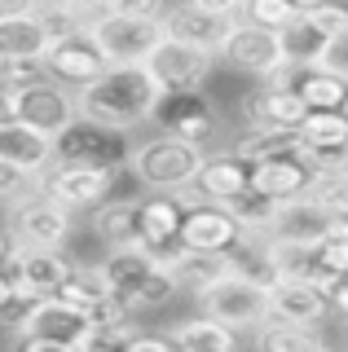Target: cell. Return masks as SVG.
Instances as JSON below:
<instances>
[{
	"label": "cell",
	"mask_w": 348,
	"mask_h": 352,
	"mask_svg": "<svg viewBox=\"0 0 348 352\" xmlns=\"http://www.w3.org/2000/svg\"><path fill=\"white\" fill-rule=\"evenodd\" d=\"M0 159L18 163L27 172H45L53 163V137L23 124V119H14V115H5L0 119Z\"/></svg>",
	"instance_id": "cell-23"
},
{
	"label": "cell",
	"mask_w": 348,
	"mask_h": 352,
	"mask_svg": "<svg viewBox=\"0 0 348 352\" xmlns=\"http://www.w3.org/2000/svg\"><path fill=\"white\" fill-rule=\"evenodd\" d=\"M318 66H326V71H335V75H344V80H348V31H340V36L326 40Z\"/></svg>",
	"instance_id": "cell-40"
},
{
	"label": "cell",
	"mask_w": 348,
	"mask_h": 352,
	"mask_svg": "<svg viewBox=\"0 0 348 352\" xmlns=\"http://www.w3.org/2000/svg\"><path fill=\"white\" fill-rule=\"evenodd\" d=\"M14 251H18V238L9 234V229H0V264H9V260H14Z\"/></svg>",
	"instance_id": "cell-49"
},
{
	"label": "cell",
	"mask_w": 348,
	"mask_h": 352,
	"mask_svg": "<svg viewBox=\"0 0 348 352\" xmlns=\"http://www.w3.org/2000/svg\"><path fill=\"white\" fill-rule=\"evenodd\" d=\"M296 5V14H309V9H318V5H331V0H291Z\"/></svg>",
	"instance_id": "cell-50"
},
{
	"label": "cell",
	"mask_w": 348,
	"mask_h": 352,
	"mask_svg": "<svg viewBox=\"0 0 348 352\" xmlns=\"http://www.w3.org/2000/svg\"><path fill=\"white\" fill-rule=\"evenodd\" d=\"M309 115L304 97L291 84H260L243 97V124L252 128H282V132H296Z\"/></svg>",
	"instance_id": "cell-17"
},
{
	"label": "cell",
	"mask_w": 348,
	"mask_h": 352,
	"mask_svg": "<svg viewBox=\"0 0 348 352\" xmlns=\"http://www.w3.org/2000/svg\"><path fill=\"white\" fill-rule=\"evenodd\" d=\"M14 286H18V304L45 300V295H58L62 278H67V256L58 247H18L14 251Z\"/></svg>",
	"instance_id": "cell-16"
},
{
	"label": "cell",
	"mask_w": 348,
	"mask_h": 352,
	"mask_svg": "<svg viewBox=\"0 0 348 352\" xmlns=\"http://www.w3.org/2000/svg\"><path fill=\"white\" fill-rule=\"evenodd\" d=\"M203 159H208V150L199 141L159 132L155 141H141L137 150H128V172L137 176L141 190L186 194V190H194V176H199Z\"/></svg>",
	"instance_id": "cell-3"
},
{
	"label": "cell",
	"mask_w": 348,
	"mask_h": 352,
	"mask_svg": "<svg viewBox=\"0 0 348 352\" xmlns=\"http://www.w3.org/2000/svg\"><path fill=\"white\" fill-rule=\"evenodd\" d=\"M216 62H221L216 53H203V49H194V44H181V40H172V36H163L159 49L146 58L150 75L159 80L163 93H177V88H203V84L212 80Z\"/></svg>",
	"instance_id": "cell-13"
},
{
	"label": "cell",
	"mask_w": 348,
	"mask_h": 352,
	"mask_svg": "<svg viewBox=\"0 0 348 352\" xmlns=\"http://www.w3.org/2000/svg\"><path fill=\"white\" fill-rule=\"evenodd\" d=\"M234 150H238V154H247L252 163H260V159H274V154H296V150H304V146H300V132L252 128V124H247V132L234 141Z\"/></svg>",
	"instance_id": "cell-33"
},
{
	"label": "cell",
	"mask_w": 348,
	"mask_h": 352,
	"mask_svg": "<svg viewBox=\"0 0 348 352\" xmlns=\"http://www.w3.org/2000/svg\"><path fill=\"white\" fill-rule=\"evenodd\" d=\"M216 58L230 66V71L247 75V80H265L274 66L287 62V53H282V31H269V27L247 22V18H234Z\"/></svg>",
	"instance_id": "cell-9"
},
{
	"label": "cell",
	"mask_w": 348,
	"mask_h": 352,
	"mask_svg": "<svg viewBox=\"0 0 348 352\" xmlns=\"http://www.w3.org/2000/svg\"><path fill=\"white\" fill-rule=\"evenodd\" d=\"M45 75V62H9V71H5V84L9 88H18V84H31V80H40Z\"/></svg>",
	"instance_id": "cell-43"
},
{
	"label": "cell",
	"mask_w": 348,
	"mask_h": 352,
	"mask_svg": "<svg viewBox=\"0 0 348 352\" xmlns=\"http://www.w3.org/2000/svg\"><path fill=\"white\" fill-rule=\"evenodd\" d=\"M31 190H36V172L0 159V203H18V198H27Z\"/></svg>",
	"instance_id": "cell-37"
},
{
	"label": "cell",
	"mask_w": 348,
	"mask_h": 352,
	"mask_svg": "<svg viewBox=\"0 0 348 352\" xmlns=\"http://www.w3.org/2000/svg\"><path fill=\"white\" fill-rule=\"evenodd\" d=\"M331 216L322 203H313L309 194L300 198H287V203H278V216H274V229H269V238L278 242H322L326 229H331Z\"/></svg>",
	"instance_id": "cell-24"
},
{
	"label": "cell",
	"mask_w": 348,
	"mask_h": 352,
	"mask_svg": "<svg viewBox=\"0 0 348 352\" xmlns=\"http://www.w3.org/2000/svg\"><path fill=\"white\" fill-rule=\"evenodd\" d=\"M230 212L243 220V229L252 238H269V229H274V216H278V203L274 198H265L260 190H247V194H238L234 203H225Z\"/></svg>",
	"instance_id": "cell-35"
},
{
	"label": "cell",
	"mask_w": 348,
	"mask_h": 352,
	"mask_svg": "<svg viewBox=\"0 0 348 352\" xmlns=\"http://www.w3.org/2000/svg\"><path fill=\"white\" fill-rule=\"evenodd\" d=\"M128 348H133V352H181L172 335H150V330H133Z\"/></svg>",
	"instance_id": "cell-42"
},
{
	"label": "cell",
	"mask_w": 348,
	"mask_h": 352,
	"mask_svg": "<svg viewBox=\"0 0 348 352\" xmlns=\"http://www.w3.org/2000/svg\"><path fill=\"white\" fill-rule=\"evenodd\" d=\"M186 220H181V247L194 251H238L247 242V229L225 203H212L199 190H186Z\"/></svg>",
	"instance_id": "cell-8"
},
{
	"label": "cell",
	"mask_w": 348,
	"mask_h": 352,
	"mask_svg": "<svg viewBox=\"0 0 348 352\" xmlns=\"http://www.w3.org/2000/svg\"><path fill=\"white\" fill-rule=\"evenodd\" d=\"M159 93L163 88L150 75V66L137 62V66H111L93 84H84L75 93V102H80V115H89V119H97V124H106L115 132H133V128L155 119Z\"/></svg>",
	"instance_id": "cell-1"
},
{
	"label": "cell",
	"mask_w": 348,
	"mask_h": 352,
	"mask_svg": "<svg viewBox=\"0 0 348 352\" xmlns=\"http://www.w3.org/2000/svg\"><path fill=\"white\" fill-rule=\"evenodd\" d=\"M14 212V238L18 247H67L71 229H75V212L62 207L58 198H49L45 190H31L27 198H18Z\"/></svg>",
	"instance_id": "cell-11"
},
{
	"label": "cell",
	"mask_w": 348,
	"mask_h": 352,
	"mask_svg": "<svg viewBox=\"0 0 348 352\" xmlns=\"http://www.w3.org/2000/svg\"><path fill=\"white\" fill-rule=\"evenodd\" d=\"M106 14H137V18H163L168 0H102Z\"/></svg>",
	"instance_id": "cell-39"
},
{
	"label": "cell",
	"mask_w": 348,
	"mask_h": 352,
	"mask_svg": "<svg viewBox=\"0 0 348 352\" xmlns=\"http://www.w3.org/2000/svg\"><path fill=\"white\" fill-rule=\"evenodd\" d=\"M53 44V31L45 14H18V18H0V49L9 62H45Z\"/></svg>",
	"instance_id": "cell-27"
},
{
	"label": "cell",
	"mask_w": 348,
	"mask_h": 352,
	"mask_svg": "<svg viewBox=\"0 0 348 352\" xmlns=\"http://www.w3.org/2000/svg\"><path fill=\"white\" fill-rule=\"evenodd\" d=\"M124 163H80V159H53L45 172H36V190L58 198L71 212H93L102 198L115 194Z\"/></svg>",
	"instance_id": "cell-4"
},
{
	"label": "cell",
	"mask_w": 348,
	"mask_h": 352,
	"mask_svg": "<svg viewBox=\"0 0 348 352\" xmlns=\"http://www.w3.org/2000/svg\"><path fill=\"white\" fill-rule=\"evenodd\" d=\"M93 40L102 44V53L111 66H137L159 49L163 40V18H137V14H97L89 22Z\"/></svg>",
	"instance_id": "cell-5"
},
{
	"label": "cell",
	"mask_w": 348,
	"mask_h": 352,
	"mask_svg": "<svg viewBox=\"0 0 348 352\" xmlns=\"http://www.w3.org/2000/svg\"><path fill=\"white\" fill-rule=\"evenodd\" d=\"M18 304V286H14V273H0V313Z\"/></svg>",
	"instance_id": "cell-48"
},
{
	"label": "cell",
	"mask_w": 348,
	"mask_h": 352,
	"mask_svg": "<svg viewBox=\"0 0 348 352\" xmlns=\"http://www.w3.org/2000/svg\"><path fill=\"white\" fill-rule=\"evenodd\" d=\"M194 190L212 203H234L238 194L252 190V159L238 150H225V154H208L203 159L199 176H194Z\"/></svg>",
	"instance_id": "cell-22"
},
{
	"label": "cell",
	"mask_w": 348,
	"mask_h": 352,
	"mask_svg": "<svg viewBox=\"0 0 348 352\" xmlns=\"http://www.w3.org/2000/svg\"><path fill=\"white\" fill-rule=\"evenodd\" d=\"M163 132L172 137H186V141H208L216 128H221V115H216L212 97L203 88H177V93H159V106H155V119Z\"/></svg>",
	"instance_id": "cell-12"
},
{
	"label": "cell",
	"mask_w": 348,
	"mask_h": 352,
	"mask_svg": "<svg viewBox=\"0 0 348 352\" xmlns=\"http://www.w3.org/2000/svg\"><path fill=\"white\" fill-rule=\"evenodd\" d=\"M326 300H331V313L348 317V273H344V278H335L331 286H326Z\"/></svg>",
	"instance_id": "cell-44"
},
{
	"label": "cell",
	"mask_w": 348,
	"mask_h": 352,
	"mask_svg": "<svg viewBox=\"0 0 348 352\" xmlns=\"http://www.w3.org/2000/svg\"><path fill=\"white\" fill-rule=\"evenodd\" d=\"M9 115V84H5V75H0V119Z\"/></svg>",
	"instance_id": "cell-51"
},
{
	"label": "cell",
	"mask_w": 348,
	"mask_h": 352,
	"mask_svg": "<svg viewBox=\"0 0 348 352\" xmlns=\"http://www.w3.org/2000/svg\"><path fill=\"white\" fill-rule=\"evenodd\" d=\"M9 115L31 124V128H40V132H49V137H58L80 115V102H75V88L58 84L53 75H40L31 84L9 88Z\"/></svg>",
	"instance_id": "cell-6"
},
{
	"label": "cell",
	"mask_w": 348,
	"mask_h": 352,
	"mask_svg": "<svg viewBox=\"0 0 348 352\" xmlns=\"http://www.w3.org/2000/svg\"><path fill=\"white\" fill-rule=\"evenodd\" d=\"M45 0H0V18H18V14H40Z\"/></svg>",
	"instance_id": "cell-47"
},
{
	"label": "cell",
	"mask_w": 348,
	"mask_h": 352,
	"mask_svg": "<svg viewBox=\"0 0 348 352\" xmlns=\"http://www.w3.org/2000/svg\"><path fill=\"white\" fill-rule=\"evenodd\" d=\"M313 159L304 150L296 154H274V159H260L252 163V190H260L274 203H287V198H300L313 181Z\"/></svg>",
	"instance_id": "cell-20"
},
{
	"label": "cell",
	"mask_w": 348,
	"mask_h": 352,
	"mask_svg": "<svg viewBox=\"0 0 348 352\" xmlns=\"http://www.w3.org/2000/svg\"><path fill=\"white\" fill-rule=\"evenodd\" d=\"M14 344L27 352H84L93 335V317L67 304L62 295H45L31 304H14Z\"/></svg>",
	"instance_id": "cell-2"
},
{
	"label": "cell",
	"mask_w": 348,
	"mask_h": 352,
	"mask_svg": "<svg viewBox=\"0 0 348 352\" xmlns=\"http://www.w3.org/2000/svg\"><path fill=\"white\" fill-rule=\"evenodd\" d=\"M331 313L322 286L300 282V278H278L269 286V322H291V326H322V317Z\"/></svg>",
	"instance_id": "cell-19"
},
{
	"label": "cell",
	"mask_w": 348,
	"mask_h": 352,
	"mask_svg": "<svg viewBox=\"0 0 348 352\" xmlns=\"http://www.w3.org/2000/svg\"><path fill=\"white\" fill-rule=\"evenodd\" d=\"M300 132V146L313 168H348V115L344 110H309Z\"/></svg>",
	"instance_id": "cell-18"
},
{
	"label": "cell",
	"mask_w": 348,
	"mask_h": 352,
	"mask_svg": "<svg viewBox=\"0 0 348 352\" xmlns=\"http://www.w3.org/2000/svg\"><path fill=\"white\" fill-rule=\"evenodd\" d=\"M155 264H159L155 251H146V247H137V242H128V247H115L111 256L102 260V273L111 278V291H115L128 308H133V300L141 295L146 278L155 273Z\"/></svg>",
	"instance_id": "cell-26"
},
{
	"label": "cell",
	"mask_w": 348,
	"mask_h": 352,
	"mask_svg": "<svg viewBox=\"0 0 348 352\" xmlns=\"http://www.w3.org/2000/svg\"><path fill=\"white\" fill-rule=\"evenodd\" d=\"M49 5H62V9H71V14H80L84 22H93L97 14H102V0H49Z\"/></svg>",
	"instance_id": "cell-46"
},
{
	"label": "cell",
	"mask_w": 348,
	"mask_h": 352,
	"mask_svg": "<svg viewBox=\"0 0 348 352\" xmlns=\"http://www.w3.org/2000/svg\"><path fill=\"white\" fill-rule=\"evenodd\" d=\"M234 18H221V14H208V9L190 5V0H177V5L163 9V36L181 40V44H194L203 53H221V40L230 31Z\"/></svg>",
	"instance_id": "cell-21"
},
{
	"label": "cell",
	"mask_w": 348,
	"mask_h": 352,
	"mask_svg": "<svg viewBox=\"0 0 348 352\" xmlns=\"http://www.w3.org/2000/svg\"><path fill=\"white\" fill-rule=\"evenodd\" d=\"M137 220H141V198L111 194L93 207V234L106 247H128V242H137Z\"/></svg>",
	"instance_id": "cell-28"
},
{
	"label": "cell",
	"mask_w": 348,
	"mask_h": 352,
	"mask_svg": "<svg viewBox=\"0 0 348 352\" xmlns=\"http://www.w3.org/2000/svg\"><path fill=\"white\" fill-rule=\"evenodd\" d=\"M181 220H186V198L150 190L141 198V220H137V247L155 251L159 260L181 251Z\"/></svg>",
	"instance_id": "cell-14"
},
{
	"label": "cell",
	"mask_w": 348,
	"mask_h": 352,
	"mask_svg": "<svg viewBox=\"0 0 348 352\" xmlns=\"http://www.w3.org/2000/svg\"><path fill=\"white\" fill-rule=\"evenodd\" d=\"M172 339H177L181 352H234L238 344H243V335H238L234 326L216 322V317H190L186 326L172 330Z\"/></svg>",
	"instance_id": "cell-30"
},
{
	"label": "cell",
	"mask_w": 348,
	"mask_h": 352,
	"mask_svg": "<svg viewBox=\"0 0 348 352\" xmlns=\"http://www.w3.org/2000/svg\"><path fill=\"white\" fill-rule=\"evenodd\" d=\"M58 295L93 317V308L106 304L115 291H111V278L102 273V264H71L67 278H62V286H58Z\"/></svg>",
	"instance_id": "cell-31"
},
{
	"label": "cell",
	"mask_w": 348,
	"mask_h": 352,
	"mask_svg": "<svg viewBox=\"0 0 348 352\" xmlns=\"http://www.w3.org/2000/svg\"><path fill=\"white\" fill-rule=\"evenodd\" d=\"M172 273H177L181 291H194L203 295L208 286H216L221 278H230V273L238 269V256L234 251H194V247H181L177 256H168Z\"/></svg>",
	"instance_id": "cell-25"
},
{
	"label": "cell",
	"mask_w": 348,
	"mask_h": 352,
	"mask_svg": "<svg viewBox=\"0 0 348 352\" xmlns=\"http://www.w3.org/2000/svg\"><path fill=\"white\" fill-rule=\"evenodd\" d=\"M238 18L256 22V27H269V31H287L300 14H296V5H291V0H247Z\"/></svg>",
	"instance_id": "cell-36"
},
{
	"label": "cell",
	"mask_w": 348,
	"mask_h": 352,
	"mask_svg": "<svg viewBox=\"0 0 348 352\" xmlns=\"http://www.w3.org/2000/svg\"><path fill=\"white\" fill-rule=\"evenodd\" d=\"M313 22V27L322 31L326 40L331 36H340V31H348V5L344 0H331V5H318V9H309V14H304Z\"/></svg>",
	"instance_id": "cell-38"
},
{
	"label": "cell",
	"mask_w": 348,
	"mask_h": 352,
	"mask_svg": "<svg viewBox=\"0 0 348 352\" xmlns=\"http://www.w3.org/2000/svg\"><path fill=\"white\" fill-rule=\"evenodd\" d=\"M322 49H326V36L304 14L282 31V53H287V62H296V66H313L322 58Z\"/></svg>",
	"instance_id": "cell-34"
},
{
	"label": "cell",
	"mask_w": 348,
	"mask_h": 352,
	"mask_svg": "<svg viewBox=\"0 0 348 352\" xmlns=\"http://www.w3.org/2000/svg\"><path fill=\"white\" fill-rule=\"evenodd\" d=\"M124 132L97 124L89 115H75L67 128L53 137V159H80V163H128L124 146H119Z\"/></svg>",
	"instance_id": "cell-15"
},
{
	"label": "cell",
	"mask_w": 348,
	"mask_h": 352,
	"mask_svg": "<svg viewBox=\"0 0 348 352\" xmlns=\"http://www.w3.org/2000/svg\"><path fill=\"white\" fill-rule=\"evenodd\" d=\"M106 71H111V58L102 53V44L93 40L89 27L58 36L45 53V75H53L58 84L75 88V93H80L84 84H93L97 75H106Z\"/></svg>",
	"instance_id": "cell-10"
},
{
	"label": "cell",
	"mask_w": 348,
	"mask_h": 352,
	"mask_svg": "<svg viewBox=\"0 0 348 352\" xmlns=\"http://www.w3.org/2000/svg\"><path fill=\"white\" fill-rule=\"evenodd\" d=\"M322 264L344 278L348 273V234L344 238H322Z\"/></svg>",
	"instance_id": "cell-41"
},
{
	"label": "cell",
	"mask_w": 348,
	"mask_h": 352,
	"mask_svg": "<svg viewBox=\"0 0 348 352\" xmlns=\"http://www.w3.org/2000/svg\"><path fill=\"white\" fill-rule=\"evenodd\" d=\"M9 71V58H5V49H0V75H5Z\"/></svg>",
	"instance_id": "cell-52"
},
{
	"label": "cell",
	"mask_w": 348,
	"mask_h": 352,
	"mask_svg": "<svg viewBox=\"0 0 348 352\" xmlns=\"http://www.w3.org/2000/svg\"><path fill=\"white\" fill-rule=\"evenodd\" d=\"M203 313L216 317V322L234 326V330H256L260 322H269V286L247 278V273H230V278H221L216 286L199 295Z\"/></svg>",
	"instance_id": "cell-7"
},
{
	"label": "cell",
	"mask_w": 348,
	"mask_h": 352,
	"mask_svg": "<svg viewBox=\"0 0 348 352\" xmlns=\"http://www.w3.org/2000/svg\"><path fill=\"white\" fill-rule=\"evenodd\" d=\"M252 339L265 352H313V348H322L313 326H291V322H260L252 330Z\"/></svg>",
	"instance_id": "cell-32"
},
{
	"label": "cell",
	"mask_w": 348,
	"mask_h": 352,
	"mask_svg": "<svg viewBox=\"0 0 348 352\" xmlns=\"http://www.w3.org/2000/svg\"><path fill=\"white\" fill-rule=\"evenodd\" d=\"M344 115H348V102H344Z\"/></svg>",
	"instance_id": "cell-53"
},
{
	"label": "cell",
	"mask_w": 348,
	"mask_h": 352,
	"mask_svg": "<svg viewBox=\"0 0 348 352\" xmlns=\"http://www.w3.org/2000/svg\"><path fill=\"white\" fill-rule=\"evenodd\" d=\"M291 88L304 97V106L309 110H344L348 102V80L335 71H326V66H296V80H291Z\"/></svg>",
	"instance_id": "cell-29"
},
{
	"label": "cell",
	"mask_w": 348,
	"mask_h": 352,
	"mask_svg": "<svg viewBox=\"0 0 348 352\" xmlns=\"http://www.w3.org/2000/svg\"><path fill=\"white\" fill-rule=\"evenodd\" d=\"M190 5L208 9V14H221V18H238V14H243V5H247V0H190Z\"/></svg>",
	"instance_id": "cell-45"
}]
</instances>
